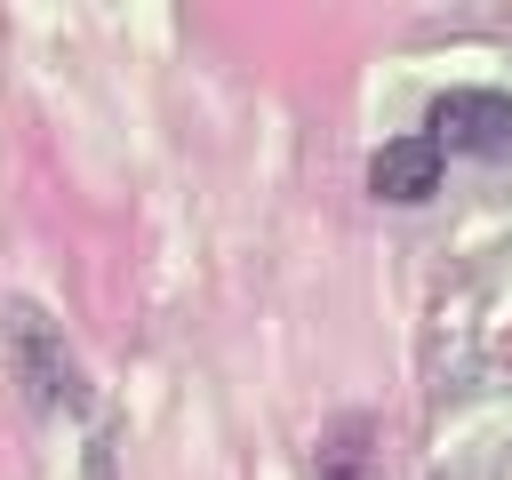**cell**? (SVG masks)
<instances>
[{"label":"cell","instance_id":"1","mask_svg":"<svg viewBox=\"0 0 512 480\" xmlns=\"http://www.w3.org/2000/svg\"><path fill=\"white\" fill-rule=\"evenodd\" d=\"M8 352H16V384L40 408H80L88 400V384H80V368H72V352H64V336L40 304H8Z\"/></svg>","mask_w":512,"mask_h":480},{"label":"cell","instance_id":"2","mask_svg":"<svg viewBox=\"0 0 512 480\" xmlns=\"http://www.w3.org/2000/svg\"><path fill=\"white\" fill-rule=\"evenodd\" d=\"M440 152H512V96H496V88H448L440 104H432V128H424Z\"/></svg>","mask_w":512,"mask_h":480},{"label":"cell","instance_id":"3","mask_svg":"<svg viewBox=\"0 0 512 480\" xmlns=\"http://www.w3.org/2000/svg\"><path fill=\"white\" fill-rule=\"evenodd\" d=\"M368 192L376 200H432L440 192V144L432 136H392L368 160Z\"/></svg>","mask_w":512,"mask_h":480}]
</instances>
